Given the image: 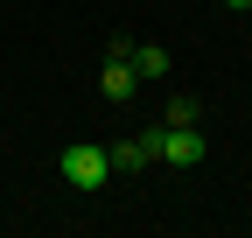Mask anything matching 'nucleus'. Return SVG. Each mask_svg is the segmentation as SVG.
<instances>
[{
  "label": "nucleus",
  "instance_id": "nucleus-1",
  "mask_svg": "<svg viewBox=\"0 0 252 238\" xmlns=\"http://www.w3.org/2000/svg\"><path fill=\"white\" fill-rule=\"evenodd\" d=\"M56 168H63V182H70V189H105V182H112V147L77 140V147H63V154H56Z\"/></svg>",
  "mask_w": 252,
  "mask_h": 238
},
{
  "label": "nucleus",
  "instance_id": "nucleus-2",
  "mask_svg": "<svg viewBox=\"0 0 252 238\" xmlns=\"http://www.w3.org/2000/svg\"><path fill=\"white\" fill-rule=\"evenodd\" d=\"M147 147H154V161H168V168H196V161L210 154L203 126H154V133H147Z\"/></svg>",
  "mask_w": 252,
  "mask_h": 238
},
{
  "label": "nucleus",
  "instance_id": "nucleus-3",
  "mask_svg": "<svg viewBox=\"0 0 252 238\" xmlns=\"http://www.w3.org/2000/svg\"><path fill=\"white\" fill-rule=\"evenodd\" d=\"M98 91H105L112 105H126V98L140 91V70H133V56H126V42H112V49H105V70H98Z\"/></svg>",
  "mask_w": 252,
  "mask_h": 238
},
{
  "label": "nucleus",
  "instance_id": "nucleus-4",
  "mask_svg": "<svg viewBox=\"0 0 252 238\" xmlns=\"http://www.w3.org/2000/svg\"><path fill=\"white\" fill-rule=\"evenodd\" d=\"M140 168H154L147 133H133V140H119V147H112V175H140Z\"/></svg>",
  "mask_w": 252,
  "mask_h": 238
},
{
  "label": "nucleus",
  "instance_id": "nucleus-5",
  "mask_svg": "<svg viewBox=\"0 0 252 238\" xmlns=\"http://www.w3.org/2000/svg\"><path fill=\"white\" fill-rule=\"evenodd\" d=\"M126 56H133V70H140V84H154V77H168V49H161V42H126Z\"/></svg>",
  "mask_w": 252,
  "mask_h": 238
},
{
  "label": "nucleus",
  "instance_id": "nucleus-6",
  "mask_svg": "<svg viewBox=\"0 0 252 238\" xmlns=\"http://www.w3.org/2000/svg\"><path fill=\"white\" fill-rule=\"evenodd\" d=\"M196 119H203L196 98H168V105H161V126H196Z\"/></svg>",
  "mask_w": 252,
  "mask_h": 238
},
{
  "label": "nucleus",
  "instance_id": "nucleus-7",
  "mask_svg": "<svg viewBox=\"0 0 252 238\" xmlns=\"http://www.w3.org/2000/svg\"><path fill=\"white\" fill-rule=\"evenodd\" d=\"M224 7H252V0H224Z\"/></svg>",
  "mask_w": 252,
  "mask_h": 238
}]
</instances>
